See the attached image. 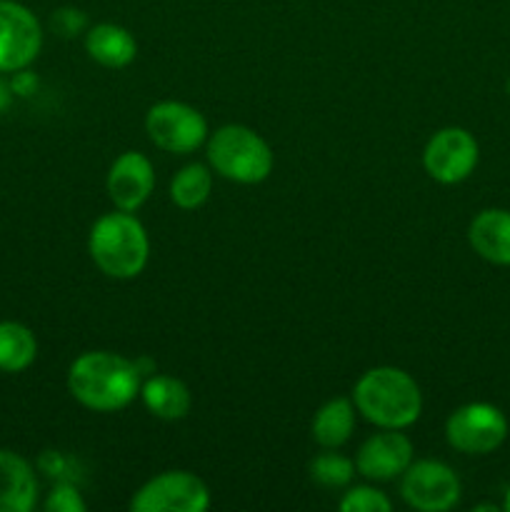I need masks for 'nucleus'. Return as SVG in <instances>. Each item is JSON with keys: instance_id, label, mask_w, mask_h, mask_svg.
<instances>
[{"instance_id": "obj_6", "label": "nucleus", "mask_w": 510, "mask_h": 512, "mask_svg": "<svg viewBox=\"0 0 510 512\" xmlns=\"http://www.w3.org/2000/svg\"><path fill=\"white\" fill-rule=\"evenodd\" d=\"M148 138L165 153H193L208 138V123L193 105L163 100L148 110L145 118Z\"/></svg>"}, {"instance_id": "obj_20", "label": "nucleus", "mask_w": 510, "mask_h": 512, "mask_svg": "<svg viewBox=\"0 0 510 512\" xmlns=\"http://www.w3.org/2000/svg\"><path fill=\"white\" fill-rule=\"evenodd\" d=\"M355 465L338 453H323L310 463V478L323 488H343L353 480Z\"/></svg>"}, {"instance_id": "obj_5", "label": "nucleus", "mask_w": 510, "mask_h": 512, "mask_svg": "<svg viewBox=\"0 0 510 512\" xmlns=\"http://www.w3.org/2000/svg\"><path fill=\"white\" fill-rule=\"evenodd\" d=\"M210 493L198 475L188 470H168L155 475L130 500L133 512H203Z\"/></svg>"}, {"instance_id": "obj_24", "label": "nucleus", "mask_w": 510, "mask_h": 512, "mask_svg": "<svg viewBox=\"0 0 510 512\" xmlns=\"http://www.w3.org/2000/svg\"><path fill=\"white\" fill-rule=\"evenodd\" d=\"M8 105H10V88L3 83V80H0V113H3Z\"/></svg>"}, {"instance_id": "obj_23", "label": "nucleus", "mask_w": 510, "mask_h": 512, "mask_svg": "<svg viewBox=\"0 0 510 512\" xmlns=\"http://www.w3.org/2000/svg\"><path fill=\"white\" fill-rule=\"evenodd\" d=\"M53 25L60 30L63 35H73L75 30H80L85 25V15L80 10L73 8H63L53 15Z\"/></svg>"}, {"instance_id": "obj_7", "label": "nucleus", "mask_w": 510, "mask_h": 512, "mask_svg": "<svg viewBox=\"0 0 510 512\" xmlns=\"http://www.w3.org/2000/svg\"><path fill=\"white\" fill-rule=\"evenodd\" d=\"M445 438L465 455H488L508 438V420L495 405L468 403L448 418Z\"/></svg>"}, {"instance_id": "obj_4", "label": "nucleus", "mask_w": 510, "mask_h": 512, "mask_svg": "<svg viewBox=\"0 0 510 512\" xmlns=\"http://www.w3.org/2000/svg\"><path fill=\"white\" fill-rule=\"evenodd\" d=\"M208 163L235 183H263L273 170V150L255 130L245 125H223L208 143Z\"/></svg>"}, {"instance_id": "obj_16", "label": "nucleus", "mask_w": 510, "mask_h": 512, "mask_svg": "<svg viewBox=\"0 0 510 512\" xmlns=\"http://www.w3.org/2000/svg\"><path fill=\"white\" fill-rule=\"evenodd\" d=\"M140 395H143L145 408L160 420L185 418L193 405L188 385L170 375H153L148 383L140 385Z\"/></svg>"}, {"instance_id": "obj_3", "label": "nucleus", "mask_w": 510, "mask_h": 512, "mask_svg": "<svg viewBox=\"0 0 510 512\" xmlns=\"http://www.w3.org/2000/svg\"><path fill=\"white\" fill-rule=\"evenodd\" d=\"M88 250L93 263L108 278L128 280L143 273L148 265L150 243L143 223L128 210L108 213L90 228Z\"/></svg>"}, {"instance_id": "obj_10", "label": "nucleus", "mask_w": 510, "mask_h": 512, "mask_svg": "<svg viewBox=\"0 0 510 512\" xmlns=\"http://www.w3.org/2000/svg\"><path fill=\"white\" fill-rule=\"evenodd\" d=\"M423 165L438 183H460L478 165V143L465 128H443L425 145Z\"/></svg>"}, {"instance_id": "obj_8", "label": "nucleus", "mask_w": 510, "mask_h": 512, "mask_svg": "<svg viewBox=\"0 0 510 512\" xmlns=\"http://www.w3.org/2000/svg\"><path fill=\"white\" fill-rule=\"evenodd\" d=\"M400 478L403 500L420 512H445L460 500L458 475L440 460L410 463Z\"/></svg>"}, {"instance_id": "obj_9", "label": "nucleus", "mask_w": 510, "mask_h": 512, "mask_svg": "<svg viewBox=\"0 0 510 512\" xmlns=\"http://www.w3.org/2000/svg\"><path fill=\"white\" fill-rule=\"evenodd\" d=\"M43 28L30 8L18 0H0V73L28 68L40 53Z\"/></svg>"}, {"instance_id": "obj_25", "label": "nucleus", "mask_w": 510, "mask_h": 512, "mask_svg": "<svg viewBox=\"0 0 510 512\" xmlns=\"http://www.w3.org/2000/svg\"><path fill=\"white\" fill-rule=\"evenodd\" d=\"M503 508L510 512V488H508V493H505V503H503Z\"/></svg>"}, {"instance_id": "obj_2", "label": "nucleus", "mask_w": 510, "mask_h": 512, "mask_svg": "<svg viewBox=\"0 0 510 512\" xmlns=\"http://www.w3.org/2000/svg\"><path fill=\"white\" fill-rule=\"evenodd\" d=\"M353 400L358 413L378 428L403 430L420 418L423 395L418 383L405 370L373 368L355 383Z\"/></svg>"}, {"instance_id": "obj_13", "label": "nucleus", "mask_w": 510, "mask_h": 512, "mask_svg": "<svg viewBox=\"0 0 510 512\" xmlns=\"http://www.w3.org/2000/svg\"><path fill=\"white\" fill-rule=\"evenodd\" d=\"M38 498V480L25 458L0 450V512H30Z\"/></svg>"}, {"instance_id": "obj_18", "label": "nucleus", "mask_w": 510, "mask_h": 512, "mask_svg": "<svg viewBox=\"0 0 510 512\" xmlns=\"http://www.w3.org/2000/svg\"><path fill=\"white\" fill-rule=\"evenodd\" d=\"M38 355V340L33 330L15 320L0 323V370L3 373H23Z\"/></svg>"}, {"instance_id": "obj_15", "label": "nucleus", "mask_w": 510, "mask_h": 512, "mask_svg": "<svg viewBox=\"0 0 510 512\" xmlns=\"http://www.w3.org/2000/svg\"><path fill=\"white\" fill-rule=\"evenodd\" d=\"M85 50H88L95 63L118 70L133 63L135 53H138V43L123 25L100 23L85 35Z\"/></svg>"}, {"instance_id": "obj_17", "label": "nucleus", "mask_w": 510, "mask_h": 512, "mask_svg": "<svg viewBox=\"0 0 510 512\" xmlns=\"http://www.w3.org/2000/svg\"><path fill=\"white\" fill-rule=\"evenodd\" d=\"M355 428V408L348 398L325 403L313 418V438L320 448L335 450L348 443Z\"/></svg>"}, {"instance_id": "obj_11", "label": "nucleus", "mask_w": 510, "mask_h": 512, "mask_svg": "<svg viewBox=\"0 0 510 512\" xmlns=\"http://www.w3.org/2000/svg\"><path fill=\"white\" fill-rule=\"evenodd\" d=\"M410 463H413V443L398 430L383 428V433L370 435L360 445L355 468L363 478L385 483L400 478Z\"/></svg>"}, {"instance_id": "obj_12", "label": "nucleus", "mask_w": 510, "mask_h": 512, "mask_svg": "<svg viewBox=\"0 0 510 512\" xmlns=\"http://www.w3.org/2000/svg\"><path fill=\"white\" fill-rule=\"evenodd\" d=\"M153 188L155 170L143 153L128 150L110 165L108 195L118 210H128V213L138 210L150 198Z\"/></svg>"}, {"instance_id": "obj_14", "label": "nucleus", "mask_w": 510, "mask_h": 512, "mask_svg": "<svg viewBox=\"0 0 510 512\" xmlns=\"http://www.w3.org/2000/svg\"><path fill=\"white\" fill-rule=\"evenodd\" d=\"M475 253L493 265H510V210H480L468 228Z\"/></svg>"}, {"instance_id": "obj_22", "label": "nucleus", "mask_w": 510, "mask_h": 512, "mask_svg": "<svg viewBox=\"0 0 510 512\" xmlns=\"http://www.w3.org/2000/svg\"><path fill=\"white\" fill-rule=\"evenodd\" d=\"M85 500L80 498L78 488L68 483H60L50 490L48 500H45V510L48 512H85Z\"/></svg>"}, {"instance_id": "obj_21", "label": "nucleus", "mask_w": 510, "mask_h": 512, "mask_svg": "<svg viewBox=\"0 0 510 512\" xmlns=\"http://www.w3.org/2000/svg\"><path fill=\"white\" fill-rule=\"evenodd\" d=\"M343 512H390V500L380 490L368 485H355L340 500Z\"/></svg>"}, {"instance_id": "obj_1", "label": "nucleus", "mask_w": 510, "mask_h": 512, "mask_svg": "<svg viewBox=\"0 0 510 512\" xmlns=\"http://www.w3.org/2000/svg\"><path fill=\"white\" fill-rule=\"evenodd\" d=\"M68 390L80 405L95 413H115L140 395V370L123 355L93 350L73 360Z\"/></svg>"}, {"instance_id": "obj_19", "label": "nucleus", "mask_w": 510, "mask_h": 512, "mask_svg": "<svg viewBox=\"0 0 510 512\" xmlns=\"http://www.w3.org/2000/svg\"><path fill=\"white\" fill-rule=\"evenodd\" d=\"M210 188H213V175L205 165L190 163L180 170L170 183V198L178 208L195 210L208 200Z\"/></svg>"}]
</instances>
